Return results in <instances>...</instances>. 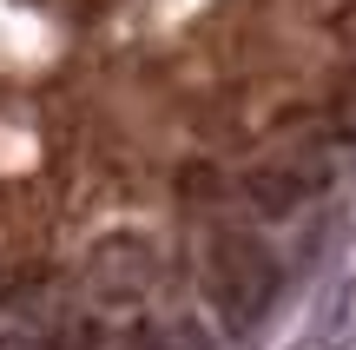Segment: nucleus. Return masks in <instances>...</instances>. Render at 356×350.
Here are the masks:
<instances>
[{
	"label": "nucleus",
	"instance_id": "1",
	"mask_svg": "<svg viewBox=\"0 0 356 350\" xmlns=\"http://www.w3.org/2000/svg\"><path fill=\"white\" fill-rule=\"evenodd\" d=\"M204 291L231 331H257L277 298V258L244 232H218L204 245Z\"/></svg>",
	"mask_w": 356,
	"mask_h": 350
},
{
	"label": "nucleus",
	"instance_id": "2",
	"mask_svg": "<svg viewBox=\"0 0 356 350\" xmlns=\"http://www.w3.org/2000/svg\"><path fill=\"white\" fill-rule=\"evenodd\" d=\"M330 185V159L317 152V145H291V152L264 159V166L244 172V198H251L264 218H291L297 205H310V198Z\"/></svg>",
	"mask_w": 356,
	"mask_h": 350
},
{
	"label": "nucleus",
	"instance_id": "3",
	"mask_svg": "<svg viewBox=\"0 0 356 350\" xmlns=\"http://www.w3.org/2000/svg\"><path fill=\"white\" fill-rule=\"evenodd\" d=\"M86 278H92V291H99L106 304H132V298H145V291H152L159 251L145 245V238H132V232H113L99 251H92Z\"/></svg>",
	"mask_w": 356,
	"mask_h": 350
},
{
	"label": "nucleus",
	"instance_id": "4",
	"mask_svg": "<svg viewBox=\"0 0 356 350\" xmlns=\"http://www.w3.org/2000/svg\"><path fill=\"white\" fill-rule=\"evenodd\" d=\"M106 350H165V344H159L152 331H132V337H119V344H106Z\"/></svg>",
	"mask_w": 356,
	"mask_h": 350
},
{
	"label": "nucleus",
	"instance_id": "5",
	"mask_svg": "<svg viewBox=\"0 0 356 350\" xmlns=\"http://www.w3.org/2000/svg\"><path fill=\"white\" fill-rule=\"evenodd\" d=\"M0 350H47V344H26L20 331H7V324H0Z\"/></svg>",
	"mask_w": 356,
	"mask_h": 350
},
{
	"label": "nucleus",
	"instance_id": "6",
	"mask_svg": "<svg viewBox=\"0 0 356 350\" xmlns=\"http://www.w3.org/2000/svg\"><path fill=\"white\" fill-rule=\"evenodd\" d=\"M343 119H356V66H350V79H343Z\"/></svg>",
	"mask_w": 356,
	"mask_h": 350
}]
</instances>
